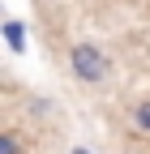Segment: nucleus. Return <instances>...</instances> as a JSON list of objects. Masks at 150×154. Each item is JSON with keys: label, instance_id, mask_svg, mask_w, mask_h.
<instances>
[{"label": "nucleus", "instance_id": "1", "mask_svg": "<svg viewBox=\"0 0 150 154\" xmlns=\"http://www.w3.org/2000/svg\"><path fill=\"white\" fill-rule=\"evenodd\" d=\"M69 69H73V77H77L82 86H99V82H107L111 60L103 56L99 43H73V51H69Z\"/></svg>", "mask_w": 150, "mask_h": 154}, {"label": "nucleus", "instance_id": "2", "mask_svg": "<svg viewBox=\"0 0 150 154\" xmlns=\"http://www.w3.org/2000/svg\"><path fill=\"white\" fill-rule=\"evenodd\" d=\"M5 38H9V51H26V26L22 22H5Z\"/></svg>", "mask_w": 150, "mask_h": 154}, {"label": "nucleus", "instance_id": "3", "mask_svg": "<svg viewBox=\"0 0 150 154\" xmlns=\"http://www.w3.org/2000/svg\"><path fill=\"white\" fill-rule=\"evenodd\" d=\"M129 120H133V128H142V133H150V99H142L133 111H129Z\"/></svg>", "mask_w": 150, "mask_h": 154}, {"label": "nucleus", "instance_id": "4", "mask_svg": "<svg viewBox=\"0 0 150 154\" xmlns=\"http://www.w3.org/2000/svg\"><path fill=\"white\" fill-rule=\"evenodd\" d=\"M0 154H22V137L17 133H0Z\"/></svg>", "mask_w": 150, "mask_h": 154}, {"label": "nucleus", "instance_id": "5", "mask_svg": "<svg viewBox=\"0 0 150 154\" xmlns=\"http://www.w3.org/2000/svg\"><path fill=\"white\" fill-rule=\"evenodd\" d=\"M69 154H90V150H86V146H73V150H69Z\"/></svg>", "mask_w": 150, "mask_h": 154}]
</instances>
